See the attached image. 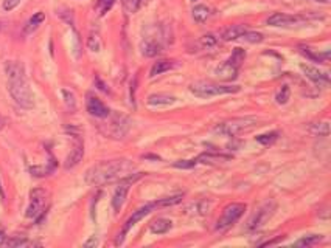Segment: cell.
Instances as JSON below:
<instances>
[{
	"mask_svg": "<svg viewBox=\"0 0 331 248\" xmlns=\"http://www.w3.org/2000/svg\"><path fill=\"white\" fill-rule=\"evenodd\" d=\"M134 171V165L129 160H109V162H100L94 165L86 172V183L92 186H103L108 183H113L124 177L131 175Z\"/></svg>",
	"mask_w": 331,
	"mask_h": 248,
	"instance_id": "6da1fadb",
	"label": "cell"
},
{
	"mask_svg": "<svg viewBox=\"0 0 331 248\" xmlns=\"http://www.w3.org/2000/svg\"><path fill=\"white\" fill-rule=\"evenodd\" d=\"M5 73L8 80V92L11 98L23 109L34 107V95L27 83L25 67L17 61H8L5 64Z\"/></svg>",
	"mask_w": 331,
	"mask_h": 248,
	"instance_id": "7a4b0ae2",
	"label": "cell"
},
{
	"mask_svg": "<svg viewBox=\"0 0 331 248\" xmlns=\"http://www.w3.org/2000/svg\"><path fill=\"white\" fill-rule=\"evenodd\" d=\"M257 121L258 120L255 118V116H241V118H232V120L220 123L213 129V132L218 134V135H222V137H235L241 132H244V130L252 129L253 126L257 124Z\"/></svg>",
	"mask_w": 331,
	"mask_h": 248,
	"instance_id": "3957f363",
	"label": "cell"
},
{
	"mask_svg": "<svg viewBox=\"0 0 331 248\" xmlns=\"http://www.w3.org/2000/svg\"><path fill=\"white\" fill-rule=\"evenodd\" d=\"M190 92L195 96L199 98H212L218 95H228V93H236L239 92L238 85H221L215 83H207V81H198L190 85Z\"/></svg>",
	"mask_w": 331,
	"mask_h": 248,
	"instance_id": "277c9868",
	"label": "cell"
},
{
	"mask_svg": "<svg viewBox=\"0 0 331 248\" xmlns=\"http://www.w3.org/2000/svg\"><path fill=\"white\" fill-rule=\"evenodd\" d=\"M246 211V203H230L224 208L221 217L216 222V230L225 231L230 227H233L236 222L241 219V216Z\"/></svg>",
	"mask_w": 331,
	"mask_h": 248,
	"instance_id": "5b68a950",
	"label": "cell"
},
{
	"mask_svg": "<svg viewBox=\"0 0 331 248\" xmlns=\"http://www.w3.org/2000/svg\"><path fill=\"white\" fill-rule=\"evenodd\" d=\"M47 203V191L36 188L30 192V205L27 208V216L28 219H36V222H41L44 217V208Z\"/></svg>",
	"mask_w": 331,
	"mask_h": 248,
	"instance_id": "8992f818",
	"label": "cell"
},
{
	"mask_svg": "<svg viewBox=\"0 0 331 248\" xmlns=\"http://www.w3.org/2000/svg\"><path fill=\"white\" fill-rule=\"evenodd\" d=\"M142 175H143L142 172H134V174H131L128 177L118 180V186H117L115 192H113V197H112V208H113V211H115V213H118L123 208L129 188L132 186L134 181H137Z\"/></svg>",
	"mask_w": 331,
	"mask_h": 248,
	"instance_id": "52a82bcc",
	"label": "cell"
},
{
	"mask_svg": "<svg viewBox=\"0 0 331 248\" xmlns=\"http://www.w3.org/2000/svg\"><path fill=\"white\" fill-rule=\"evenodd\" d=\"M275 208H277L275 202H272V200L264 202V203L258 208V210L252 214V217L249 219V222H247V230H249V231H255V230L261 228V227L266 224V222L272 217Z\"/></svg>",
	"mask_w": 331,
	"mask_h": 248,
	"instance_id": "ba28073f",
	"label": "cell"
},
{
	"mask_svg": "<svg viewBox=\"0 0 331 248\" xmlns=\"http://www.w3.org/2000/svg\"><path fill=\"white\" fill-rule=\"evenodd\" d=\"M156 208H159V206H157V202H151V203H146V205H143V206H140L137 211H134V214H132L128 220H126L123 230L118 233V238H117L115 244H117V245H121L123 241H124V238H126V234L129 233V230L137 224V222H140L143 217H146L149 213H152V210H156Z\"/></svg>",
	"mask_w": 331,
	"mask_h": 248,
	"instance_id": "9c48e42d",
	"label": "cell"
},
{
	"mask_svg": "<svg viewBox=\"0 0 331 248\" xmlns=\"http://www.w3.org/2000/svg\"><path fill=\"white\" fill-rule=\"evenodd\" d=\"M300 70L303 72V75L308 78L310 81H313L316 85L319 87H328L330 85V75L319 70L314 65H308V64H302Z\"/></svg>",
	"mask_w": 331,
	"mask_h": 248,
	"instance_id": "30bf717a",
	"label": "cell"
},
{
	"mask_svg": "<svg viewBox=\"0 0 331 248\" xmlns=\"http://www.w3.org/2000/svg\"><path fill=\"white\" fill-rule=\"evenodd\" d=\"M305 20H307V17H302V16H291V14H285V12H274V14L269 16V19H267V25H271V27L286 28V27H294V25L302 23Z\"/></svg>",
	"mask_w": 331,
	"mask_h": 248,
	"instance_id": "8fae6325",
	"label": "cell"
},
{
	"mask_svg": "<svg viewBox=\"0 0 331 248\" xmlns=\"http://www.w3.org/2000/svg\"><path fill=\"white\" fill-rule=\"evenodd\" d=\"M86 106H87V112L91 113L95 118H108L110 115V110L106 104L101 101L100 98L94 96L92 93L87 95V101H86Z\"/></svg>",
	"mask_w": 331,
	"mask_h": 248,
	"instance_id": "7c38bea8",
	"label": "cell"
},
{
	"mask_svg": "<svg viewBox=\"0 0 331 248\" xmlns=\"http://www.w3.org/2000/svg\"><path fill=\"white\" fill-rule=\"evenodd\" d=\"M238 70H239V67H236V65L225 61V62H222L220 65L218 69L215 70V75L218 76L221 81L232 83V81H235L236 78H238Z\"/></svg>",
	"mask_w": 331,
	"mask_h": 248,
	"instance_id": "4fadbf2b",
	"label": "cell"
},
{
	"mask_svg": "<svg viewBox=\"0 0 331 248\" xmlns=\"http://www.w3.org/2000/svg\"><path fill=\"white\" fill-rule=\"evenodd\" d=\"M83 155H84V146H83V143H78V145H76V146L70 151V154L67 155L66 163H64L66 169H72V167H75V166H78L80 162L83 160Z\"/></svg>",
	"mask_w": 331,
	"mask_h": 248,
	"instance_id": "5bb4252c",
	"label": "cell"
},
{
	"mask_svg": "<svg viewBox=\"0 0 331 248\" xmlns=\"http://www.w3.org/2000/svg\"><path fill=\"white\" fill-rule=\"evenodd\" d=\"M142 55L148 56V58H154L162 51V44L160 41H156V39H146V41L142 42Z\"/></svg>",
	"mask_w": 331,
	"mask_h": 248,
	"instance_id": "9a60e30c",
	"label": "cell"
},
{
	"mask_svg": "<svg viewBox=\"0 0 331 248\" xmlns=\"http://www.w3.org/2000/svg\"><path fill=\"white\" fill-rule=\"evenodd\" d=\"M176 102V98L165 93H154L148 96V106L151 107H162V106H171Z\"/></svg>",
	"mask_w": 331,
	"mask_h": 248,
	"instance_id": "2e32d148",
	"label": "cell"
},
{
	"mask_svg": "<svg viewBox=\"0 0 331 248\" xmlns=\"http://www.w3.org/2000/svg\"><path fill=\"white\" fill-rule=\"evenodd\" d=\"M299 50H300V53H302L305 58L313 61V62H322V64H325V62H328V59H330V51H325V53H317V51H314L313 48L305 47V45H300Z\"/></svg>",
	"mask_w": 331,
	"mask_h": 248,
	"instance_id": "e0dca14e",
	"label": "cell"
},
{
	"mask_svg": "<svg viewBox=\"0 0 331 248\" xmlns=\"http://www.w3.org/2000/svg\"><path fill=\"white\" fill-rule=\"evenodd\" d=\"M247 31V28L244 25H232V27H228L222 31L221 34V39L225 42H230V41H236V39L243 37V34Z\"/></svg>",
	"mask_w": 331,
	"mask_h": 248,
	"instance_id": "ac0fdd59",
	"label": "cell"
},
{
	"mask_svg": "<svg viewBox=\"0 0 331 248\" xmlns=\"http://www.w3.org/2000/svg\"><path fill=\"white\" fill-rule=\"evenodd\" d=\"M176 62L174 61H170V59H160L157 62H154V65L151 67V72H149V76L154 78V76H159L165 72H170L171 69L176 67Z\"/></svg>",
	"mask_w": 331,
	"mask_h": 248,
	"instance_id": "d6986e66",
	"label": "cell"
},
{
	"mask_svg": "<svg viewBox=\"0 0 331 248\" xmlns=\"http://www.w3.org/2000/svg\"><path fill=\"white\" fill-rule=\"evenodd\" d=\"M173 228V222L170 219H157L151 224L149 230L152 234H165Z\"/></svg>",
	"mask_w": 331,
	"mask_h": 248,
	"instance_id": "ffe728a7",
	"label": "cell"
},
{
	"mask_svg": "<svg viewBox=\"0 0 331 248\" xmlns=\"http://www.w3.org/2000/svg\"><path fill=\"white\" fill-rule=\"evenodd\" d=\"M45 20V14L44 12H36V14H33L31 17H30V20L27 22V25H25V28H23V33L25 34H31L33 31H36L37 28H39V25L42 23Z\"/></svg>",
	"mask_w": 331,
	"mask_h": 248,
	"instance_id": "44dd1931",
	"label": "cell"
},
{
	"mask_svg": "<svg viewBox=\"0 0 331 248\" xmlns=\"http://www.w3.org/2000/svg\"><path fill=\"white\" fill-rule=\"evenodd\" d=\"M192 14H193V19L196 22L202 23V22H206L210 17V8L206 6V5H198V6L193 8Z\"/></svg>",
	"mask_w": 331,
	"mask_h": 248,
	"instance_id": "7402d4cb",
	"label": "cell"
},
{
	"mask_svg": "<svg viewBox=\"0 0 331 248\" xmlns=\"http://www.w3.org/2000/svg\"><path fill=\"white\" fill-rule=\"evenodd\" d=\"M55 163L53 165H45V166H31L30 167V172H31V175H34V177H45V175H48V174H52L53 171H55Z\"/></svg>",
	"mask_w": 331,
	"mask_h": 248,
	"instance_id": "603a6c76",
	"label": "cell"
},
{
	"mask_svg": "<svg viewBox=\"0 0 331 248\" xmlns=\"http://www.w3.org/2000/svg\"><path fill=\"white\" fill-rule=\"evenodd\" d=\"M123 8L126 12H129V14H134V12H137L140 8H142L146 0H123Z\"/></svg>",
	"mask_w": 331,
	"mask_h": 248,
	"instance_id": "cb8c5ba5",
	"label": "cell"
},
{
	"mask_svg": "<svg viewBox=\"0 0 331 248\" xmlns=\"http://www.w3.org/2000/svg\"><path fill=\"white\" fill-rule=\"evenodd\" d=\"M324 241V236L322 234H311V236H305L302 239H299L296 242L297 247H311V245H316Z\"/></svg>",
	"mask_w": 331,
	"mask_h": 248,
	"instance_id": "d4e9b609",
	"label": "cell"
},
{
	"mask_svg": "<svg viewBox=\"0 0 331 248\" xmlns=\"http://www.w3.org/2000/svg\"><path fill=\"white\" fill-rule=\"evenodd\" d=\"M244 59H246V51L238 47L232 51V56L228 58L227 61L230 64H233V65H236V67H241V64L244 62Z\"/></svg>",
	"mask_w": 331,
	"mask_h": 248,
	"instance_id": "484cf974",
	"label": "cell"
},
{
	"mask_svg": "<svg viewBox=\"0 0 331 248\" xmlns=\"http://www.w3.org/2000/svg\"><path fill=\"white\" fill-rule=\"evenodd\" d=\"M3 245H6V247H33L36 244L28 239H25V238H11V239H5Z\"/></svg>",
	"mask_w": 331,
	"mask_h": 248,
	"instance_id": "4316f807",
	"label": "cell"
},
{
	"mask_svg": "<svg viewBox=\"0 0 331 248\" xmlns=\"http://www.w3.org/2000/svg\"><path fill=\"white\" fill-rule=\"evenodd\" d=\"M184 197V194H176V195H171V197H165V199H160V200H156L157 202V206L159 208H163V206H173L176 203H179Z\"/></svg>",
	"mask_w": 331,
	"mask_h": 248,
	"instance_id": "83f0119b",
	"label": "cell"
},
{
	"mask_svg": "<svg viewBox=\"0 0 331 248\" xmlns=\"http://www.w3.org/2000/svg\"><path fill=\"white\" fill-rule=\"evenodd\" d=\"M201 45L206 50H212L218 45V37H215L213 34H204L201 37Z\"/></svg>",
	"mask_w": 331,
	"mask_h": 248,
	"instance_id": "f1b7e54d",
	"label": "cell"
},
{
	"mask_svg": "<svg viewBox=\"0 0 331 248\" xmlns=\"http://www.w3.org/2000/svg\"><path fill=\"white\" fill-rule=\"evenodd\" d=\"M241 39H244L246 42H250V44H260V42H263L264 41V36L261 34V33H257V31H246L244 34H243V37Z\"/></svg>",
	"mask_w": 331,
	"mask_h": 248,
	"instance_id": "f546056e",
	"label": "cell"
},
{
	"mask_svg": "<svg viewBox=\"0 0 331 248\" xmlns=\"http://www.w3.org/2000/svg\"><path fill=\"white\" fill-rule=\"evenodd\" d=\"M311 132L316 134V135H322V137H328L330 135V124L327 121L324 123H317L311 127Z\"/></svg>",
	"mask_w": 331,
	"mask_h": 248,
	"instance_id": "4dcf8cb0",
	"label": "cell"
},
{
	"mask_svg": "<svg viewBox=\"0 0 331 248\" xmlns=\"http://www.w3.org/2000/svg\"><path fill=\"white\" fill-rule=\"evenodd\" d=\"M278 138V132H269V134H263V135H258L255 140L260 143L263 146H269L272 143Z\"/></svg>",
	"mask_w": 331,
	"mask_h": 248,
	"instance_id": "1f68e13d",
	"label": "cell"
},
{
	"mask_svg": "<svg viewBox=\"0 0 331 248\" xmlns=\"http://www.w3.org/2000/svg\"><path fill=\"white\" fill-rule=\"evenodd\" d=\"M87 47H89V50L95 51V53L101 50L100 36H98L97 33H91V36H89V39H87Z\"/></svg>",
	"mask_w": 331,
	"mask_h": 248,
	"instance_id": "d6a6232c",
	"label": "cell"
},
{
	"mask_svg": "<svg viewBox=\"0 0 331 248\" xmlns=\"http://www.w3.org/2000/svg\"><path fill=\"white\" fill-rule=\"evenodd\" d=\"M61 93H62V96H64V102H66V106L69 107V109H75L76 107V99H75V95L72 93V92H69V90H66V88H62L61 90Z\"/></svg>",
	"mask_w": 331,
	"mask_h": 248,
	"instance_id": "836d02e7",
	"label": "cell"
},
{
	"mask_svg": "<svg viewBox=\"0 0 331 248\" xmlns=\"http://www.w3.org/2000/svg\"><path fill=\"white\" fill-rule=\"evenodd\" d=\"M113 2H115V0H98L97 6L100 8V14H101V16H105L106 12L112 8Z\"/></svg>",
	"mask_w": 331,
	"mask_h": 248,
	"instance_id": "e575fe53",
	"label": "cell"
},
{
	"mask_svg": "<svg viewBox=\"0 0 331 248\" xmlns=\"http://www.w3.org/2000/svg\"><path fill=\"white\" fill-rule=\"evenodd\" d=\"M58 16H59L62 20H66L69 25H72V27H73V23H75V22H73V12H72L70 9H67V8L59 9V11H58Z\"/></svg>",
	"mask_w": 331,
	"mask_h": 248,
	"instance_id": "d590c367",
	"label": "cell"
},
{
	"mask_svg": "<svg viewBox=\"0 0 331 248\" xmlns=\"http://www.w3.org/2000/svg\"><path fill=\"white\" fill-rule=\"evenodd\" d=\"M289 99V87L288 85H283L282 90L277 93V102L278 104H286Z\"/></svg>",
	"mask_w": 331,
	"mask_h": 248,
	"instance_id": "8d00e7d4",
	"label": "cell"
},
{
	"mask_svg": "<svg viewBox=\"0 0 331 248\" xmlns=\"http://www.w3.org/2000/svg\"><path fill=\"white\" fill-rule=\"evenodd\" d=\"M73 53H75V58L80 59L81 58V45H80V37H78V33L73 31Z\"/></svg>",
	"mask_w": 331,
	"mask_h": 248,
	"instance_id": "74e56055",
	"label": "cell"
},
{
	"mask_svg": "<svg viewBox=\"0 0 331 248\" xmlns=\"http://www.w3.org/2000/svg\"><path fill=\"white\" fill-rule=\"evenodd\" d=\"M22 0H3V9L5 11H12L14 8L19 6V3Z\"/></svg>",
	"mask_w": 331,
	"mask_h": 248,
	"instance_id": "f35d334b",
	"label": "cell"
},
{
	"mask_svg": "<svg viewBox=\"0 0 331 248\" xmlns=\"http://www.w3.org/2000/svg\"><path fill=\"white\" fill-rule=\"evenodd\" d=\"M95 245H98V239H97V236H92L87 242H84V247H95Z\"/></svg>",
	"mask_w": 331,
	"mask_h": 248,
	"instance_id": "ab89813d",
	"label": "cell"
},
{
	"mask_svg": "<svg viewBox=\"0 0 331 248\" xmlns=\"http://www.w3.org/2000/svg\"><path fill=\"white\" fill-rule=\"evenodd\" d=\"M95 83H97V85H100V87H98L100 90H103V92H106V93L109 92V90L106 88V85H105L103 83H101V80H100V78H98V76H97V80H95Z\"/></svg>",
	"mask_w": 331,
	"mask_h": 248,
	"instance_id": "60d3db41",
	"label": "cell"
},
{
	"mask_svg": "<svg viewBox=\"0 0 331 248\" xmlns=\"http://www.w3.org/2000/svg\"><path fill=\"white\" fill-rule=\"evenodd\" d=\"M5 239H6V236H5V233L0 230V245H3L5 244Z\"/></svg>",
	"mask_w": 331,
	"mask_h": 248,
	"instance_id": "b9f144b4",
	"label": "cell"
},
{
	"mask_svg": "<svg viewBox=\"0 0 331 248\" xmlns=\"http://www.w3.org/2000/svg\"><path fill=\"white\" fill-rule=\"evenodd\" d=\"M0 197H2V200L5 199V195H3V191H2V185H0Z\"/></svg>",
	"mask_w": 331,
	"mask_h": 248,
	"instance_id": "7bdbcfd3",
	"label": "cell"
},
{
	"mask_svg": "<svg viewBox=\"0 0 331 248\" xmlns=\"http://www.w3.org/2000/svg\"><path fill=\"white\" fill-rule=\"evenodd\" d=\"M317 2H322V3H330V0H317Z\"/></svg>",
	"mask_w": 331,
	"mask_h": 248,
	"instance_id": "ee69618b",
	"label": "cell"
},
{
	"mask_svg": "<svg viewBox=\"0 0 331 248\" xmlns=\"http://www.w3.org/2000/svg\"><path fill=\"white\" fill-rule=\"evenodd\" d=\"M193 2H196V0H193Z\"/></svg>",
	"mask_w": 331,
	"mask_h": 248,
	"instance_id": "f6af8a7d",
	"label": "cell"
}]
</instances>
